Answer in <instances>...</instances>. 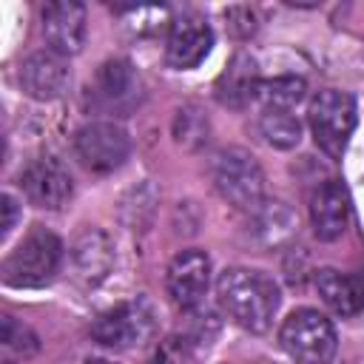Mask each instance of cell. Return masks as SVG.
<instances>
[{
  "label": "cell",
  "instance_id": "cell-3",
  "mask_svg": "<svg viewBox=\"0 0 364 364\" xmlns=\"http://www.w3.org/2000/svg\"><path fill=\"white\" fill-rule=\"evenodd\" d=\"M60 262H63V242L51 230L37 225L3 262V282L11 287H43L46 282L54 279Z\"/></svg>",
  "mask_w": 364,
  "mask_h": 364
},
{
  "label": "cell",
  "instance_id": "cell-18",
  "mask_svg": "<svg viewBox=\"0 0 364 364\" xmlns=\"http://www.w3.org/2000/svg\"><path fill=\"white\" fill-rule=\"evenodd\" d=\"M304 91H307L304 80L290 77V74L273 77V80H259V85H256V97L270 108H293L296 102L304 100Z\"/></svg>",
  "mask_w": 364,
  "mask_h": 364
},
{
  "label": "cell",
  "instance_id": "cell-7",
  "mask_svg": "<svg viewBox=\"0 0 364 364\" xmlns=\"http://www.w3.org/2000/svg\"><path fill=\"white\" fill-rule=\"evenodd\" d=\"M74 151L85 168H91L97 173H108V171H117L128 159L131 139L114 122H88L77 131Z\"/></svg>",
  "mask_w": 364,
  "mask_h": 364
},
{
  "label": "cell",
  "instance_id": "cell-21",
  "mask_svg": "<svg viewBox=\"0 0 364 364\" xmlns=\"http://www.w3.org/2000/svg\"><path fill=\"white\" fill-rule=\"evenodd\" d=\"M0 341L6 350H14V353H23V355H31L37 350V338L28 327L17 324L14 316H3V333H0Z\"/></svg>",
  "mask_w": 364,
  "mask_h": 364
},
{
  "label": "cell",
  "instance_id": "cell-11",
  "mask_svg": "<svg viewBox=\"0 0 364 364\" xmlns=\"http://www.w3.org/2000/svg\"><path fill=\"white\" fill-rule=\"evenodd\" d=\"M213 46L210 26L196 14H182L171 20L168 40H165V57L173 68H193L199 65Z\"/></svg>",
  "mask_w": 364,
  "mask_h": 364
},
{
  "label": "cell",
  "instance_id": "cell-5",
  "mask_svg": "<svg viewBox=\"0 0 364 364\" xmlns=\"http://www.w3.org/2000/svg\"><path fill=\"white\" fill-rule=\"evenodd\" d=\"M282 350L299 364H327L336 353V330L318 310H293L279 330Z\"/></svg>",
  "mask_w": 364,
  "mask_h": 364
},
{
  "label": "cell",
  "instance_id": "cell-23",
  "mask_svg": "<svg viewBox=\"0 0 364 364\" xmlns=\"http://www.w3.org/2000/svg\"><path fill=\"white\" fill-rule=\"evenodd\" d=\"M3 213H6V219H3V236H9L11 228H14V222H17V202L9 193H3Z\"/></svg>",
  "mask_w": 364,
  "mask_h": 364
},
{
  "label": "cell",
  "instance_id": "cell-25",
  "mask_svg": "<svg viewBox=\"0 0 364 364\" xmlns=\"http://www.w3.org/2000/svg\"><path fill=\"white\" fill-rule=\"evenodd\" d=\"M85 364H114V361H105V358H88Z\"/></svg>",
  "mask_w": 364,
  "mask_h": 364
},
{
  "label": "cell",
  "instance_id": "cell-4",
  "mask_svg": "<svg viewBox=\"0 0 364 364\" xmlns=\"http://www.w3.org/2000/svg\"><path fill=\"white\" fill-rule=\"evenodd\" d=\"M307 119H310L316 145L330 159H341V154L350 142V134L355 128V100L344 91L324 88L310 100Z\"/></svg>",
  "mask_w": 364,
  "mask_h": 364
},
{
  "label": "cell",
  "instance_id": "cell-6",
  "mask_svg": "<svg viewBox=\"0 0 364 364\" xmlns=\"http://www.w3.org/2000/svg\"><path fill=\"white\" fill-rule=\"evenodd\" d=\"M156 330L154 321V310L148 307V301L136 299V301H122L111 310H105L94 324H91V336L97 344L102 347H114V350H131L145 344Z\"/></svg>",
  "mask_w": 364,
  "mask_h": 364
},
{
  "label": "cell",
  "instance_id": "cell-26",
  "mask_svg": "<svg viewBox=\"0 0 364 364\" xmlns=\"http://www.w3.org/2000/svg\"><path fill=\"white\" fill-rule=\"evenodd\" d=\"M6 364H11V361H6Z\"/></svg>",
  "mask_w": 364,
  "mask_h": 364
},
{
  "label": "cell",
  "instance_id": "cell-14",
  "mask_svg": "<svg viewBox=\"0 0 364 364\" xmlns=\"http://www.w3.org/2000/svg\"><path fill=\"white\" fill-rule=\"evenodd\" d=\"M94 94L105 108H131L139 100V74L125 57H114L100 65Z\"/></svg>",
  "mask_w": 364,
  "mask_h": 364
},
{
  "label": "cell",
  "instance_id": "cell-2",
  "mask_svg": "<svg viewBox=\"0 0 364 364\" xmlns=\"http://www.w3.org/2000/svg\"><path fill=\"white\" fill-rule=\"evenodd\" d=\"M210 179L222 199L239 210H259L264 205V173L253 154L242 148H222L210 159Z\"/></svg>",
  "mask_w": 364,
  "mask_h": 364
},
{
  "label": "cell",
  "instance_id": "cell-19",
  "mask_svg": "<svg viewBox=\"0 0 364 364\" xmlns=\"http://www.w3.org/2000/svg\"><path fill=\"white\" fill-rule=\"evenodd\" d=\"M74 256H77V264L80 270L91 279V276H105V270L111 267V245L102 233L97 230H88L77 247H74Z\"/></svg>",
  "mask_w": 364,
  "mask_h": 364
},
{
  "label": "cell",
  "instance_id": "cell-22",
  "mask_svg": "<svg viewBox=\"0 0 364 364\" xmlns=\"http://www.w3.org/2000/svg\"><path fill=\"white\" fill-rule=\"evenodd\" d=\"M225 17H230V28H233V34H239V37H247V34L256 31V14H253V9H247V6H233V9L225 11Z\"/></svg>",
  "mask_w": 364,
  "mask_h": 364
},
{
  "label": "cell",
  "instance_id": "cell-16",
  "mask_svg": "<svg viewBox=\"0 0 364 364\" xmlns=\"http://www.w3.org/2000/svg\"><path fill=\"white\" fill-rule=\"evenodd\" d=\"M256 85H259V77H256V63L247 57V54H236L233 63L228 65V71L219 77L216 82V94L225 105H245L250 97H256Z\"/></svg>",
  "mask_w": 364,
  "mask_h": 364
},
{
  "label": "cell",
  "instance_id": "cell-1",
  "mask_svg": "<svg viewBox=\"0 0 364 364\" xmlns=\"http://www.w3.org/2000/svg\"><path fill=\"white\" fill-rule=\"evenodd\" d=\"M216 296L228 318L250 333H264L279 310V287L270 276L250 267H228L216 279Z\"/></svg>",
  "mask_w": 364,
  "mask_h": 364
},
{
  "label": "cell",
  "instance_id": "cell-10",
  "mask_svg": "<svg viewBox=\"0 0 364 364\" xmlns=\"http://www.w3.org/2000/svg\"><path fill=\"white\" fill-rule=\"evenodd\" d=\"M43 37L60 57H71L85 43V6L74 0H54L43 6Z\"/></svg>",
  "mask_w": 364,
  "mask_h": 364
},
{
  "label": "cell",
  "instance_id": "cell-9",
  "mask_svg": "<svg viewBox=\"0 0 364 364\" xmlns=\"http://www.w3.org/2000/svg\"><path fill=\"white\" fill-rule=\"evenodd\" d=\"M208 284H210V259L205 250L191 247V250H179L171 259L168 273H165V287H168L171 301L179 310L199 307L208 293Z\"/></svg>",
  "mask_w": 364,
  "mask_h": 364
},
{
  "label": "cell",
  "instance_id": "cell-17",
  "mask_svg": "<svg viewBox=\"0 0 364 364\" xmlns=\"http://www.w3.org/2000/svg\"><path fill=\"white\" fill-rule=\"evenodd\" d=\"M259 131L279 151L296 148L299 139H301V122H299V117L290 108H270V105H264L262 114H259Z\"/></svg>",
  "mask_w": 364,
  "mask_h": 364
},
{
  "label": "cell",
  "instance_id": "cell-13",
  "mask_svg": "<svg viewBox=\"0 0 364 364\" xmlns=\"http://www.w3.org/2000/svg\"><path fill=\"white\" fill-rule=\"evenodd\" d=\"M350 216V199L338 179L321 182L310 196V222L318 239L333 242L344 233Z\"/></svg>",
  "mask_w": 364,
  "mask_h": 364
},
{
  "label": "cell",
  "instance_id": "cell-8",
  "mask_svg": "<svg viewBox=\"0 0 364 364\" xmlns=\"http://www.w3.org/2000/svg\"><path fill=\"white\" fill-rule=\"evenodd\" d=\"M20 188L31 205L46 208V210H60L74 193V182H71L68 168L51 154L37 156L23 168Z\"/></svg>",
  "mask_w": 364,
  "mask_h": 364
},
{
  "label": "cell",
  "instance_id": "cell-24",
  "mask_svg": "<svg viewBox=\"0 0 364 364\" xmlns=\"http://www.w3.org/2000/svg\"><path fill=\"white\" fill-rule=\"evenodd\" d=\"M148 364H176V361L171 358V353H168V350H156V353H154V358H151Z\"/></svg>",
  "mask_w": 364,
  "mask_h": 364
},
{
  "label": "cell",
  "instance_id": "cell-20",
  "mask_svg": "<svg viewBox=\"0 0 364 364\" xmlns=\"http://www.w3.org/2000/svg\"><path fill=\"white\" fill-rule=\"evenodd\" d=\"M205 134H208V119L193 108V105H185L176 111V119H173V136L179 145L185 148H199L205 142Z\"/></svg>",
  "mask_w": 364,
  "mask_h": 364
},
{
  "label": "cell",
  "instance_id": "cell-15",
  "mask_svg": "<svg viewBox=\"0 0 364 364\" xmlns=\"http://www.w3.org/2000/svg\"><path fill=\"white\" fill-rule=\"evenodd\" d=\"M316 290L321 301L338 316H355L364 310V273H341L324 267L316 276Z\"/></svg>",
  "mask_w": 364,
  "mask_h": 364
},
{
  "label": "cell",
  "instance_id": "cell-12",
  "mask_svg": "<svg viewBox=\"0 0 364 364\" xmlns=\"http://www.w3.org/2000/svg\"><path fill=\"white\" fill-rule=\"evenodd\" d=\"M71 82V71L65 60L54 51H37L20 65V85L31 100H57L65 94Z\"/></svg>",
  "mask_w": 364,
  "mask_h": 364
}]
</instances>
